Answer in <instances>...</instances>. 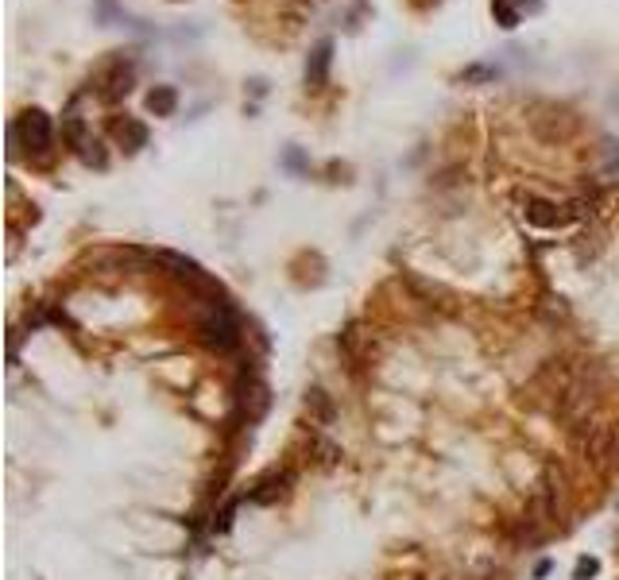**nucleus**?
<instances>
[{"label": "nucleus", "instance_id": "3", "mask_svg": "<svg viewBox=\"0 0 619 580\" xmlns=\"http://www.w3.org/2000/svg\"><path fill=\"white\" fill-rule=\"evenodd\" d=\"M128 89H132V62L113 58V62L97 74V97L105 104H116L121 97H128Z\"/></svg>", "mask_w": 619, "mask_h": 580}, {"label": "nucleus", "instance_id": "1", "mask_svg": "<svg viewBox=\"0 0 619 580\" xmlns=\"http://www.w3.org/2000/svg\"><path fill=\"white\" fill-rule=\"evenodd\" d=\"M197 341L205 348H213V352H232V348H240L244 333H240V318L232 313V306L213 302V306L197 318Z\"/></svg>", "mask_w": 619, "mask_h": 580}, {"label": "nucleus", "instance_id": "9", "mask_svg": "<svg viewBox=\"0 0 619 580\" xmlns=\"http://www.w3.org/2000/svg\"><path fill=\"white\" fill-rule=\"evenodd\" d=\"M306 410L314 414V422H318V426H330V418H333L330 394H325L322 387H310V391H306Z\"/></svg>", "mask_w": 619, "mask_h": 580}, {"label": "nucleus", "instance_id": "13", "mask_svg": "<svg viewBox=\"0 0 619 580\" xmlns=\"http://www.w3.org/2000/svg\"><path fill=\"white\" fill-rule=\"evenodd\" d=\"M461 78L464 81H484V78H492V70H488V66H473V70H464Z\"/></svg>", "mask_w": 619, "mask_h": 580}, {"label": "nucleus", "instance_id": "12", "mask_svg": "<svg viewBox=\"0 0 619 580\" xmlns=\"http://www.w3.org/2000/svg\"><path fill=\"white\" fill-rule=\"evenodd\" d=\"M492 12L499 20V28H515V23H519V8L511 4V0H492Z\"/></svg>", "mask_w": 619, "mask_h": 580}, {"label": "nucleus", "instance_id": "11", "mask_svg": "<svg viewBox=\"0 0 619 580\" xmlns=\"http://www.w3.org/2000/svg\"><path fill=\"white\" fill-rule=\"evenodd\" d=\"M63 136H66V144L74 147V151H86V144H89V139H86V124H81L78 116H66V120H63Z\"/></svg>", "mask_w": 619, "mask_h": 580}, {"label": "nucleus", "instance_id": "4", "mask_svg": "<svg viewBox=\"0 0 619 580\" xmlns=\"http://www.w3.org/2000/svg\"><path fill=\"white\" fill-rule=\"evenodd\" d=\"M573 217H581V205H554L542 197H527V220L539 228H562Z\"/></svg>", "mask_w": 619, "mask_h": 580}, {"label": "nucleus", "instance_id": "2", "mask_svg": "<svg viewBox=\"0 0 619 580\" xmlns=\"http://www.w3.org/2000/svg\"><path fill=\"white\" fill-rule=\"evenodd\" d=\"M12 144H23L28 151H51L54 144V124H51V116H46L43 109H23L16 116V124H12Z\"/></svg>", "mask_w": 619, "mask_h": 580}, {"label": "nucleus", "instance_id": "10", "mask_svg": "<svg viewBox=\"0 0 619 580\" xmlns=\"http://www.w3.org/2000/svg\"><path fill=\"white\" fill-rule=\"evenodd\" d=\"M337 344H341L345 352H348V360H356V364H360V360H364V352H368V336L360 333L356 325H353V329H345L341 336H337Z\"/></svg>", "mask_w": 619, "mask_h": 580}, {"label": "nucleus", "instance_id": "14", "mask_svg": "<svg viewBox=\"0 0 619 580\" xmlns=\"http://www.w3.org/2000/svg\"><path fill=\"white\" fill-rule=\"evenodd\" d=\"M592 573H597V561H577V580H585Z\"/></svg>", "mask_w": 619, "mask_h": 580}, {"label": "nucleus", "instance_id": "5", "mask_svg": "<svg viewBox=\"0 0 619 580\" xmlns=\"http://www.w3.org/2000/svg\"><path fill=\"white\" fill-rule=\"evenodd\" d=\"M330 62H333V43L325 39V43H318V51H314L310 62H306V86L310 89L325 86V78H330Z\"/></svg>", "mask_w": 619, "mask_h": 580}, {"label": "nucleus", "instance_id": "7", "mask_svg": "<svg viewBox=\"0 0 619 580\" xmlns=\"http://www.w3.org/2000/svg\"><path fill=\"white\" fill-rule=\"evenodd\" d=\"M113 136L124 144V151H139V147L147 144V128L139 124V120H132V116H124V120H116V124H113Z\"/></svg>", "mask_w": 619, "mask_h": 580}, {"label": "nucleus", "instance_id": "8", "mask_svg": "<svg viewBox=\"0 0 619 580\" xmlns=\"http://www.w3.org/2000/svg\"><path fill=\"white\" fill-rule=\"evenodd\" d=\"M147 109L155 116H171L174 109H179V93H174V86H155L147 93Z\"/></svg>", "mask_w": 619, "mask_h": 580}, {"label": "nucleus", "instance_id": "6", "mask_svg": "<svg viewBox=\"0 0 619 580\" xmlns=\"http://www.w3.org/2000/svg\"><path fill=\"white\" fill-rule=\"evenodd\" d=\"M290 480H295V476H290L287 468H283V472L263 476V480L252 487V503H275V499H279V495H283L287 487H290Z\"/></svg>", "mask_w": 619, "mask_h": 580}]
</instances>
